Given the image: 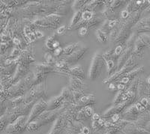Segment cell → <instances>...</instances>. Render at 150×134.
Listing matches in <instances>:
<instances>
[{
  "label": "cell",
  "mask_w": 150,
  "mask_h": 134,
  "mask_svg": "<svg viewBox=\"0 0 150 134\" xmlns=\"http://www.w3.org/2000/svg\"><path fill=\"white\" fill-rule=\"evenodd\" d=\"M108 89L110 91V92H118L117 85L116 84V83H110L108 84Z\"/></svg>",
  "instance_id": "cell-54"
},
{
  "label": "cell",
  "mask_w": 150,
  "mask_h": 134,
  "mask_svg": "<svg viewBox=\"0 0 150 134\" xmlns=\"http://www.w3.org/2000/svg\"><path fill=\"white\" fill-rule=\"evenodd\" d=\"M33 66V86L41 83L47 80L48 74L56 72L53 66L48 65L46 62H35Z\"/></svg>",
  "instance_id": "cell-3"
},
{
  "label": "cell",
  "mask_w": 150,
  "mask_h": 134,
  "mask_svg": "<svg viewBox=\"0 0 150 134\" xmlns=\"http://www.w3.org/2000/svg\"><path fill=\"white\" fill-rule=\"evenodd\" d=\"M131 14H132L129 11L127 10L126 8H125L124 10H122L120 12V19H121L122 20H126L127 19L129 18Z\"/></svg>",
  "instance_id": "cell-47"
},
{
  "label": "cell",
  "mask_w": 150,
  "mask_h": 134,
  "mask_svg": "<svg viewBox=\"0 0 150 134\" xmlns=\"http://www.w3.org/2000/svg\"><path fill=\"white\" fill-rule=\"evenodd\" d=\"M47 97V80L41 83L34 85L26 94L23 103L37 102L40 100H45Z\"/></svg>",
  "instance_id": "cell-5"
},
{
  "label": "cell",
  "mask_w": 150,
  "mask_h": 134,
  "mask_svg": "<svg viewBox=\"0 0 150 134\" xmlns=\"http://www.w3.org/2000/svg\"><path fill=\"white\" fill-rule=\"evenodd\" d=\"M100 118H101V116H99L98 113H96V112H95V114H94L93 116H92L91 119H92V121H98Z\"/></svg>",
  "instance_id": "cell-57"
},
{
  "label": "cell",
  "mask_w": 150,
  "mask_h": 134,
  "mask_svg": "<svg viewBox=\"0 0 150 134\" xmlns=\"http://www.w3.org/2000/svg\"><path fill=\"white\" fill-rule=\"evenodd\" d=\"M123 93H124V91H118V92L116 93V95H115L114 98L112 100V106H116L118 105V104H121L122 103V96Z\"/></svg>",
  "instance_id": "cell-40"
},
{
  "label": "cell",
  "mask_w": 150,
  "mask_h": 134,
  "mask_svg": "<svg viewBox=\"0 0 150 134\" xmlns=\"http://www.w3.org/2000/svg\"><path fill=\"white\" fill-rule=\"evenodd\" d=\"M134 105L135 106H136L137 109V111H138L139 112H140V114H143V113H145L146 112H147V109L144 106L142 105L141 104H140V102L139 101H136L134 103Z\"/></svg>",
  "instance_id": "cell-49"
},
{
  "label": "cell",
  "mask_w": 150,
  "mask_h": 134,
  "mask_svg": "<svg viewBox=\"0 0 150 134\" xmlns=\"http://www.w3.org/2000/svg\"><path fill=\"white\" fill-rule=\"evenodd\" d=\"M65 130L64 129H62V128H57V127H52L51 130L48 134H62L63 131Z\"/></svg>",
  "instance_id": "cell-52"
},
{
  "label": "cell",
  "mask_w": 150,
  "mask_h": 134,
  "mask_svg": "<svg viewBox=\"0 0 150 134\" xmlns=\"http://www.w3.org/2000/svg\"><path fill=\"white\" fill-rule=\"evenodd\" d=\"M132 104H133L132 102L128 100V101L122 102V103L118 104V105L112 106L104 112L101 117L104 118H110L112 116H114L115 114H122L127 107L132 105Z\"/></svg>",
  "instance_id": "cell-13"
},
{
  "label": "cell",
  "mask_w": 150,
  "mask_h": 134,
  "mask_svg": "<svg viewBox=\"0 0 150 134\" xmlns=\"http://www.w3.org/2000/svg\"><path fill=\"white\" fill-rule=\"evenodd\" d=\"M60 95L62 96L65 101L69 102L71 104H74L72 92L70 88H69V87H65V88H62V92Z\"/></svg>",
  "instance_id": "cell-32"
},
{
  "label": "cell",
  "mask_w": 150,
  "mask_h": 134,
  "mask_svg": "<svg viewBox=\"0 0 150 134\" xmlns=\"http://www.w3.org/2000/svg\"><path fill=\"white\" fill-rule=\"evenodd\" d=\"M18 64L30 65L32 63L35 61V55L34 52V43L29 44L23 50L18 58L17 59Z\"/></svg>",
  "instance_id": "cell-9"
},
{
  "label": "cell",
  "mask_w": 150,
  "mask_h": 134,
  "mask_svg": "<svg viewBox=\"0 0 150 134\" xmlns=\"http://www.w3.org/2000/svg\"><path fill=\"white\" fill-rule=\"evenodd\" d=\"M88 2H89V1H86V0H77V1H74L72 4V8L75 11V12L83 10L84 6Z\"/></svg>",
  "instance_id": "cell-37"
},
{
  "label": "cell",
  "mask_w": 150,
  "mask_h": 134,
  "mask_svg": "<svg viewBox=\"0 0 150 134\" xmlns=\"http://www.w3.org/2000/svg\"><path fill=\"white\" fill-rule=\"evenodd\" d=\"M121 19L116 18V19H111V20H106L104 21V24L102 25L101 30L104 31V32L110 35V32L114 29L117 27L119 24L120 23Z\"/></svg>",
  "instance_id": "cell-23"
},
{
  "label": "cell",
  "mask_w": 150,
  "mask_h": 134,
  "mask_svg": "<svg viewBox=\"0 0 150 134\" xmlns=\"http://www.w3.org/2000/svg\"><path fill=\"white\" fill-rule=\"evenodd\" d=\"M89 29H88L86 26H83V27L80 28V29L78 30V35L80 37H86V36L89 35Z\"/></svg>",
  "instance_id": "cell-50"
},
{
  "label": "cell",
  "mask_w": 150,
  "mask_h": 134,
  "mask_svg": "<svg viewBox=\"0 0 150 134\" xmlns=\"http://www.w3.org/2000/svg\"><path fill=\"white\" fill-rule=\"evenodd\" d=\"M25 95L23 96H17V97H12V98L8 99V104L10 105L9 107H15L21 105L24 102Z\"/></svg>",
  "instance_id": "cell-34"
},
{
  "label": "cell",
  "mask_w": 150,
  "mask_h": 134,
  "mask_svg": "<svg viewBox=\"0 0 150 134\" xmlns=\"http://www.w3.org/2000/svg\"><path fill=\"white\" fill-rule=\"evenodd\" d=\"M150 46V35L147 33L140 34L137 37L134 48L132 55L137 59H143L144 55V48Z\"/></svg>",
  "instance_id": "cell-7"
},
{
  "label": "cell",
  "mask_w": 150,
  "mask_h": 134,
  "mask_svg": "<svg viewBox=\"0 0 150 134\" xmlns=\"http://www.w3.org/2000/svg\"><path fill=\"white\" fill-rule=\"evenodd\" d=\"M30 72V65L18 64L15 73L13 75L14 84L19 82L21 80H22L26 76H27Z\"/></svg>",
  "instance_id": "cell-19"
},
{
  "label": "cell",
  "mask_w": 150,
  "mask_h": 134,
  "mask_svg": "<svg viewBox=\"0 0 150 134\" xmlns=\"http://www.w3.org/2000/svg\"><path fill=\"white\" fill-rule=\"evenodd\" d=\"M125 47H126V41H122V42L118 43L113 49V58L116 62H118V60L120 59V56L124 52Z\"/></svg>",
  "instance_id": "cell-28"
},
{
  "label": "cell",
  "mask_w": 150,
  "mask_h": 134,
  "mask_svg": "<svg viewBox=\"0 0 150 134\" xmlns=\"http://www.w3.org/2000/svg\"><path fill=\"white\" fill-rule=\"evenodd\" d=\"M64 109L65 108H60V109H56V110H46L43 112L41 116H38L35 120L39 124L40 127L49 124V123H51L58 118V117L61 115Z\"/></svg>",
  "instance_id": "cell-10"
},
{
  "label": "cell",
  "mask_w": 150,
  "mask_h": 134,
  "mask_svg": "<svg viewBox=\"0 0 150 134\" xmlns=\"http://www.w3.org/2000/svg\"><path fill=\"white\" fill-rule=\"evenodd\" d=\"M47 109V101L46 100H40L35 103L28 116V123L35 121L39 116Z\"/></svg>",
  "instance_id": "cell-12"
},
{
  "label": "cell",
  "mask_w": 150,
  "mask_h": 134,
  "mask_svg": "<svg viewBox=\"0 0 150 134\" xmlns=\"http://www.w3.org/2000/svg\"><path fill=\"white\" fill-rule=\"evenodd\" d=\"M101 22H102V18L101 17H99V16L96 15L90 21L87 22L86 27H87L90 30V29H92L95 27H96V26H98Z\"/></svg>",
  "instance_id": "cell-36"
},
{
  "label": "cell",
  "mask_w": 150,
  "mask_h": 134,
  "mask_svg": "<svg viewBox=\"0 0 150 134\" xmlns=\"http://www.w3.org/2000/svg\"><path fill=\"white\" fill-rule=\"evenodd\" d=\"M149 49H150V46H149Z\"/></svg>",
  "instance_id": "cell-60"
},
{
  "label": "cell",
  "mask_w": 150,
  "mask_h": 134,
  "mask_svg": "<svg viewBox=\"0 0 150 134\" xmlns=\"http://www.w3.org/2000/svg\"><path fill=\"white\" fill-rule=\"evenodd\" d=\"M96 104V97L94 94H86L84 95L78 102L75 104V106L79 111L88 106H94Z\"/></svg>",
  "instance_id": "cell-16"
},
{
  "label": "cell",
  "mask_w": 150,
  "mask_h": 134,
  "mask_svg": "<svg viewBox=\"0 0 150 134\" xmlns=\"http://www.w3.org/2000/svg\"><path fill=\"white\" fill-rule=\"evenodd\" d=\"M121 114H115L114 116H112L110 118V121L114 124H117L120 120H121Z\"/></svg>",
  "instance_id": "cell-53"
},
{
  "label": "cell",
  "mask_w": 150,
  "mask_h": 134,
  "mask_svg": "<svg viewBox=\"0 0 150 134\" xmlns=\"http://www.w3.org/2000/svg\"><path fill=\"white\" fill-rule=\"evenodd\" d=\"M137 58H136L133 55H131L128 61L120 70H117L113 74L108 76V78L104 79L103 80V83L109 84L110 83H117L125 74H126L127 73H128L137 67Z\"/></svg>",
  "instance_id": "cell-4"
},
{
  "label": "cell",
  "mask_w": 150,
  "mask_h": 134,
  "mask_svg": "<svg viewBox=\"0 0 150 134\" xmlns=\"http://www.w3.org/2000/svg\"><path fill=\"white\" fill-rule=\"evenodd\" d=\"M117 88L118 91H125L127 88V85H125V84L121 83H118L117 84Z\"/></svg>",
  "instance_id": "cell-56"
},
{
  "label": "cell",
  "mask_w": 150,
  "mask_h": 134,
  "mask_svg": "<svg viewBox=\"0 0 150 134\" xmlns=\"http://www.w3.org/2000/svg\"><path fill=\"white\" fill-rule=\"evenodd\" d=\"M11 45H13L12 41H7V42H2L1 43V54L3 55L5 53V51L7 50Z\"/></svg>",
  "instance_id": "cell-46"
},
{
  "label": "cell",
  "mask_w": 150,
  "mask_h": 134,
  "mask_svg": "<svg viewBox=\"0 0 150 134\" xmlns=\"http://www.w3.org/2000/svg\"><path fill=\"white\" fill-rule=\"evenodd\" d=\"M123 134H146L148 133L143 127L137 126L134 122H129L122 130Z\"/></svg>",
  "instance_id": "cell-20"
},
{
  "label": "cell",
  "mask_w": 150,
  "mask_h": 134,
  "mask_svg": "<svg viewBox=\"0 0 150 134\" xmlns=\"http://www.w3.org/2000/svg\"><path fill=\"white\" fill-rule=\"evenodd\" d=\"M80 44H83L81 42L73 43V44H71L65 47V48H63V54H62V57H68V56H71L76 49H78L80 47H82Z\"/></svg>",
  "instance_id": "cell-29"
},
{
  "label": "cell",
  "mask_w": 150,
  "mask_h": 134,
  "mask_svg": "<svg viewBox=\"0 0 150 134\" xmlns=\"http://www.w3.org/2000/svg\"><path fill=\"white\" fill-rule=\"evenodd\" d=\"M60 47V42L58 41V40H56L53 43V48H54V50L56 49V48H58Z\"/></svg>",
  "instance_id": "cell-58"
},
{
  "label": "cell",
  "mask_w": 150,
  "mask_h": 134,
  "mask_svg": "<svg viewBox=\"0 0 150 134\" xmlns=\"http://www.w3.org/2000/svg\"><path fill=\"white\" fill-rule=\"evenodd\" d=\"M72 95H73V98L74 104L80 100V99L85 94L83 93V91H78V90H71Z\"/></svg>",
  "instance_id": "cell-43"
},
{
  "label": "cell",
  "mask_w": 150,
  "mask_h": 134,
  "mask_svg": "<svg viewBox=\"0 0 150 134\" xmlns=\"http://www.w3.org/2000/svg\"><path fill=\"white\" fill-rule=\"evenodd\" d=\"M71 1H38L28 2L26 5L14 9L13 13L20 14L24 18L45 17L50 14L65 15L70 10Z\"/></svg>",
  "instance_id": "cell-1"
},
{
  "label": "cell",
  "mask_w": 150,
  "mask_h": 134,
  "mask_svg": "<svg viewBox=\"0 0 150 134\" xmlns=\"http://www.w3.org/2000/svg\"><path fill=\"white\" fill-rule=\"evenodd\" d=\"M128 1H120V0H112V1H105L104 8L109 9L110 11L116 13L117 9L123 8L125 5H128Z\"/></svg>",
  "instance_id": "cell-22"
},
{
  "label": "cell",
  "mask_w": 150,
  "mask_h": 134,
  "mask_svg": "<svg viewBox=\"0 0 150 134\" xmlns=\"http://www.w3.org/2000/svg\"><path fill=\"white\" fill-rule=\"evenodd\" d=\"M56 35H50V37H48L47 38L46 41H45V48L47 49V51L48 52H53L54 51V48H53V43L56 41Z\"/></svg>",
  "instance_id": "cell-35"
},
{
  "label": "cell",
  "mask_w": 150,
  "mask_h": 134,
  "mask_svg": "<svg viewBox=\"0 0 150 134\" xmlns=\"http://www.w3.org/2000/svg\"><path fill=\"white\" fill-rule=\"evenodd\" d=\"M22 49L20 47H14L13 49H12L11 53L9 55V58L13 59H17L19 56H21V53H22Z\"/></svg>",
  "instance_id": "cell-42"
},
{
  "label": "cell",
  "mask_w": 150,
  "mask_h": 134,
  "mask_svg": "<svg viewBox=\"0 0 150 134\" xmlns=\"http://www.w3.org/2000/svg\"><path fill=\"white\" fill-rule=\"evenodd\" d=\"M143 71H144V67L137 66L136 68L127 73L126 74H125L117 83H121L125 84V85H126L128 86L131 82L133 81L136 77L138 76L139 74L143 73Z\"/></svg>",
  "instance_id": "cell-14"
},
{
  "label": "cell",
  "mask_w": 150,
  "mask_h": 134,
  "mask_svg": "<svg viewBox=\"0 0 150 134\" xmlns=\"http://www.w3.org/2000/svg\"><path fill=\"white\" fill-rule=\"evenodd\" d=\"M96 37L97 38V41L101 44L107 43L109 40V35L104 32V31L101 30V29H98L96 31Z\"/></svg>",
  "instance_id": "cell-33"
},
{
  "label": "cell",
  "mask_w": 150,
  "mask_h": 134,
  "mask_svg": "<svg viewBox=\"0 0 150 134\" xmlns=\"http://www.w3.org/2000/svg\"><path fill=\"white\" fill-rule=\"evenodd\" d=\"M104 4H105V1H96V0L89 1V2L84 6L83 10H89L95 11L96 8L100 7L101 5H104Z\"/></svg>",
  "instance_id": "cell-31"
},
{
  "label": "cell",
  "mask_w": 150,
  "mask_h": 134,
  "mask_svg": "<svg viewBox=\"0 0 150 134\" xmlns=\"http://www.w3.org/2000/svg\"><path fill=\"white\" fill-rule=\"evenodd\" d=\"M67 30H68V26H66V25H62V26H59L57 29H56L55 35L56 36H62L65 35Z\"/></svg>",
  "instance_id": "cell-45"
},
{
  "label": "cell",
  "mask_w": 150,
  "mask_h": 134,
  "mask_svg": "<svg viewBox=\"0 0 150 134\" xmlns=\"http://www.w3.org/2000/svg\"><path fill=\"white\" fill-rule=\"evenodd\" d=\"M146 84L150 87V74L149 76H147V78L146 79Z\"/></svg>",
  "instance_id": "cell-59"
},
{
  "label": "cell",
  "mask_w": 150,
  "mask_h": 134,
  "mask_svg": "<svg viewBox=\"0 0 150 134\" xmlns=\"http://www.w3.org/2000/svg\"><path fill=\"white\" fill-rule=\"evenodd\" d=\"M63 54V48L62 47L56 48L54 51H53V56L54 57H59L60 56H62Z\"/></svg>",
  "instance_id": "cell-51"
},
{
  "label": "cell",
  "mask_w": 150,
  "mask_h": 134,
  "mask_svg": "<svg viewBox=\"0 0 150 134\" xmlns=\"http://www.w3.org/2000/svg\"><path fill=\"white\" fill-rule=\"evenodd\" d=\"M132 32L137 34L150 32V16L140 19L139 22L134 26Z\"/></svg>",
  "instance_id": "cell-17"
},
{
  "label": "cell",
  "mask_w": 150,
  "mask_h": 134,
  "mask_svg": "<svg viewBox=\"0 0 150 134\" xmlns=\"http://www.w3.org/2000/svg\"><path fill=\"white\" fill-rule=\"evenodd\" d=\"M82 10L75 12L73 17L71 20L70 23L68 25V30H73V29L76 26V25L82 20Z\"/></svg>",
  "instance_id": "cell-30"
},
{
  "label": "cell",
  "mask_w": 150,
  "mask_h": 134,
  "mask_svg": "<svg viewBox=\"0 0 150 134\" xmlns=\"http://www.w3.org/2000/svg\"><path fill=\"white\" fill-rule=\"evenodd\" d=\"M34 35H35V37L36 39H41V38H42V37H45V35H44V33L41 32V31L39 30H35L34 32Z\"/></svg>",
  "instance_id": "cell-55"
},
{
  "label": "cell",
  "mask_w": 150,
  "mask_h": 134,
  "mask_svg": "<svg viewBox=\"0 0 150 134\" xmlns=\"http://www.w3.org/2000/svg\"><path fill=\"white\" fill-rule=\"evenodd\" d=\"M104 65H106V64L102 54L99 52L95 53L88 71V78L92 81L97 80L101 76Z\"/></svg>",
  "instance_id": "cell-6"
},
{
  "label": "cell",
  "mask_w": 150,
  "mask_h": 134,
  "mask_svg": "<svg viewBox=\"0 0 150 134\" xmlns=\"http://www.w3.org/2000/svg\"><path fill=\"white\" fill-rule=\"evenodd\" d=\"M84 110V112H85L86 116L87 118L90 119L92 118V117L93 116V115L95 114V112H94V109L92 106H86L84 108H83Z\"/></svg>",
  "instance_id": "cell-44"
},
{
  "label": "cell",
  "mask_w": 150,
  "mask_h": 134,
  "mask_svg": "<svg viewBox=\"0 0 150 134\" xmlns=\"http://www.w3.org/2000/svg\"><path fill=\"white\" fill-rule=\"evenodd\" d=\"M45 62L48 65H51V66H54L56 62V60L55 59L54 56L51 54V53H50V52H47L45 53Z\"/></svg>",
  "instance_id": "cell-39"
},
{
  "label": "cell",
  "mask_w": 150,
  "mask_h": 134,
  "mask_svg": "<svg viewBox=\"0 0 150 134\" xmlns=\"http://www.w3.org/2000/svg\"><path fill=\"white\" fill-rule=\"evenodd\" d=\"M32 21L36 29H57L61 23V16L55 14H50L45 17H35Z\"/></svg>",
  "instance_id": "cell-2"
},
{
  "label": "cell",
  "mask_w": 150,
  "mask_h": 134,
  "mask_svg": "<svg viewBox=\"0 0 150 134\" xmlns=\"http://www.w3.org/2000/svg\"><path fill=\"white\" fill-rule=\"evenodd\" d=\"M102 56L105 61L107 66V73L108 76L112 75L117 70V62L113 58V49H109L102 53Z\"/></svg>",
  "instance_id": "cell-11"
},
{
  "label": "cell",
  "mask_w": 150,
  "mask_h": 134,
  "mask_svg": "<svg viewBox=\"0 0 150 134\" xmlns=\"http://www.w3.org/2000/svg\"><path fill=\"white\" fill-rule=\"evenodd\" d=\"M64 102H65V100L61 95L53 97L47 101V110L50 111L60 109L63 105Z\"/></svg>",
  "instance_id": "cell-21"
},
{
  "label": "cell",
  "mask_w": 150,
  "mask_h": 134,
  "mask_svg": "<svg viewBox=\"0 0 150 134\" xmlns=\"http://www.w3.org/2000/svg\"><path fill=\"white\" fill-rule=\"evenodd\" d=\"M68 75H71V76L77 77V78L82 80H83L86 78L85 72H84L83 68L80 65H71L69 71H68Z\"/></svg>",
  "instance_id": "cell-26"
},
{
  "label": "cell",
  "mask_w": 150,
  "mask_h": 134,
  "mask_svg": "<svg viewBox=\"0 0 150 134\" xmlns=\"http://www.w3.org/2000/svg\"><path fill=\"white\" fill-rule=\"evenodd\" d=\"M1 90H8L14 85L12 75H1Z\"/></svg>",
  "instance_id": "cell-27"
},
{
  "label": "cell",
  "mask_w": 150,
  "mask_h": 134,
  "mask_svg": "<svg viewBox=\"0 0 150 134\" xmlns=\"http://www.w3.org/2000/svg\"><path fill=\"white\" fill-rule=\"evenodd\" d=\"M88 49H89V48L87 47H80L78 49H76L71 56H68V57H62V58L64 59L65 61H68L71 65L72 63L77 62L79 60L81 59L87 53Z\"/></svg>",
  "instance_id": "cell-18"
},
{
  "label": "cell",
  "mask_w": 150,
  "mask_h": 134,
  "mask_svg": "<svg viewBox=\"0 0 150 134\" xmlns=\"http://www.w3.org/2000/svg\"><path fill=\"white\" fill-rule=\"evenodd\" d=\"M55 71L56 73H65V74L68 75V71L70 68L71 65L68 61H65L64 59L61 58L59 59L56 60V62L54 66Z\"/></svg>",
  "instance_id": "cell-24"
},
{
  "label": "cell",
  "mask_w": 150,
  "mask_h": 134,
  "mask_svg": "<svg viewBox=\"0 0 150 134\" xmlns=\"http://www.w3.org/2000/svg\"><path fill=\"white\" fill-rule=\"evenodd\" d=\"M68 76L69 77V88L71 90H84L86 85L82 80L71 76V75H68Z\"/></svg>",
  "instance_id": "cell-25"
},
{
  "label": "cell",
  "mask_w": 150,
  "mask_h": 134,
  "mask_svg": "<svg viewBox=\"0 0 150 134\" xmlns=\"http://www.w3.org/2000/svg\"><path fill=\"white\" fill-rule=\"evenodd\" d=\"M39 124L38 123V121L36 120L33 121L31 122L28 123L27 126H26V130L30 131V132H33V131L38 130L40 128Z\"/></svg>",
  "instance_id": "cell-41"
},
{
  "label": "cell",
  "mask_w": 150,
  "mask_h": 134,
  "mask_svg": "<svg viewBox=\"0 0 150 134\" xmlns=\"http://www.w3.org/2000/svg\"><path fill=\"white\" fill-rule=\"evenodd\" d=\"M140 115L141 114L137 111L134 104L127 107L126 109L123 111L122 113L121 114L122 119L130 121V122L135 121L137 120V118L140 117Z\"/></svg>",
  "instance_id": "cell-15"
},
{
  "label": "cell",
  "mask_w": 150,
  "mask_h": 134,
  "mask_svg": "<svg viewBox=\"0 0 150 134\" xmlns=\"http://www.w3.org/2000/svg\"><path fill=\"white\" fill-rule=\"evenodd\" d=\"M86 120H88V118H87L86 116L83 109H81L78 112H77V121H83Z\"/></svg>",
  "instance_id": "cell-48"
},
{
  "label": "cell",
  "mask_w": 150,
  "mask_h": 134,
  "mask_svg": "<svg viewBox=\"0 0 150 134\" xmlns=\"http://www.w3.org/2000/svg\"><path fill=\"white\" fill-rule=\"evenodd\" d=\"M27 124L28 116H21L15 121L8 126L5 129V132L6 134H21L25 130H26Z\"/></svg>",
  "instance_id": "cell-8"
},
{
  "label": "cell",
  "mask_w": 150,
  "mask_h": 134,
  "mask_svg": "<svg viewBox=\"0 0 150 134\" xmlns=\"http://www.w3.org/2000/svg\"><path fill=\"white\" fill-rule=\"evenodd\" d=\"M82 20L86 21V22H89L95 17V11H92L89 10H82Z\"/></svg>",
  "instance_id": "cell-38"
}]
</instances>
